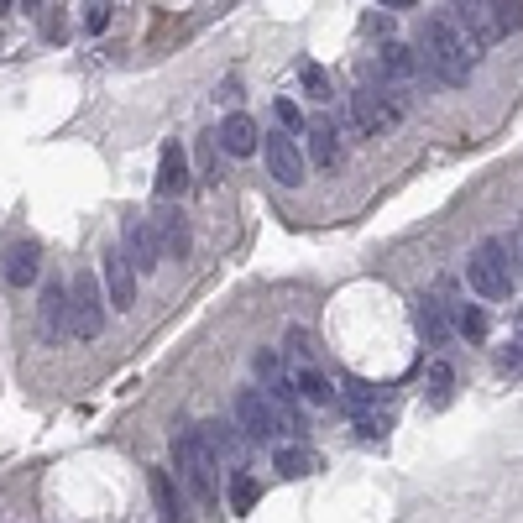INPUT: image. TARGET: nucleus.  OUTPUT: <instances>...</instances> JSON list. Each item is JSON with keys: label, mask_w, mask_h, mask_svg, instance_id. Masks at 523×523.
Returning a JSON list of instances; mask_svg holds the SVG:
<instances>
[{"label": "nucleus", "mask_w": 523, "mask_h": 523, "mask_svg": "<svg viewBox=\"0 0 523 523\" xmlns=\"http://www.w3.org/2000/svg\"><path fill=\"white\" fill-rule=\"evenodd\" d=\"M105 299L116 309H136V272H131V262L121 252L105 257Z\"/></svg>", "instance_id": "16"}, {"label": "nucleus", "mask_w": 523, "mask_h": 523, "mask_svg": "<svg viewBox=\"0 0 523 523\" xmlns=\"http://www.w3.org/2000/svg\"><path fill=\"white\" fill-rule=\"evenodd\" d=\"M419 53L414 48H403V42H382V53H377V74L382 79H393V84H408V79H414L419 74Z\"/></svg>", "instance_id": "18"}, {"label": "nucleus", "mask_w": 523, "mask_h": 523, "mask_svg": "<svg viewBox=\"0 0 523 523\" xmlns=\"http://www.w3.org/2000/svg\"><path fill=\"white\" fill-rule=\"evenodd\" d=\"M299 79H304V89H309L314 100H330V79H325V68H320V63H304V68H299Z\"/></svg>", "instance_id": "26"}, {"label": "nucleus", "mask_w": 523, "mask_h": 523, "mask_svg": "<svg viewBox=\"0 0 523 523\" xmlns=\"http://www.w3.org/2000/svg\"><path fill=\"white\" fill-rule=\"evenodd\" d=\"M346 414L356 419V429L367 440H382L393 429V414H388V403H382V393L372 388V382H361V377L346 382Z\"/></svg>", "instance_id": "7"}, {"label": "nucleus", "mask_w": 523, "mask_h": 523, "mask_svg": "<svg viewBox=\"0 0 523 523\" xmlns=\"http://www.w3.org/2000/svg\"><path fill=\"white\" fill-rule=\"evenodd\" d=\"M257 142H262V131H257L252 116H241V110H236V116H225V121H220V147L231 152V157H252Z\"/></svg>", "instance_id": "17"}, {"label": "nucleus", "mask_w": 523, "mask_h": 523, "mask_svg": "<svg viewBox=\"0 0 523 523\" xmlns=\"http://www.w3.org/2000/svg\"><path fill=\"white\" fill-rule=\"evenodd\" d=\"M152 236H157V246H163L168 257H178V262L189 257V220H184V210L163 204V210L152 215Z\"/></svg>", "instance_id": "13"}, {"label": "nucleus", "mask_w": 523, "mask_h": 523, "mask_svg": "<svg viewBox=\"0 0 523 523\" xmlns=\"http://www.w3.org/2000/svg\"><path fill=\"white\" fill-rule=\"evenodd\" d=\"M110 27V6H84V32H105Z\"/></svg>", "instance_id": "29"}, {"label": "nucleus", "mask_w": 523, "mask_h": 523, "mask_svg": "<svg viewBox=\"0 0 523 523\" xmlns=\"http://www.w3.org/2000/svg\"><path fill=\"white\" fill-rule=\"evenodd\" d=\"M476 53L471 42L456 32V21H424L419 27V63L435 74L440 84H450V89H461V84H471V74H476Z\"/></svg>", "instance_id": "1"}, {"label": "nucleus", "mask_w": 523, "mask_h": 523, "mask_svg": "<svg viewBox=\"0 0 523 523\" xmlns=\"http://www.w3.org/2000/svg\"><path fill=\"white\" fill-rule=\"evenodd\" d=\"M37 257H42V252H37V241H16L11 252H6V262H0L6 283H11V288H32V283H37V272H42Z\"/></svg>", "instance_id": "15"}, {"label": "nucleus", "mask_w": 523, "mask_h": 523, "mask_svg": "<svg viewBox=\"0 0 523 523\" xmlns=\"http://www.w3.org/2000/svg\"><path fill=\"white\" fill-rule=\"evenodd\" d=\"M173 461H178V471H184V482H189V492L199 497V503L204 508H220V482H215L220 461L210 456V445H204L199 429L173 435Z\"/></svg>", "instance_id": "4"}, {"label": "nucleus", "mask_w": 523, "mask_h": 523, "mask_svg": "<svg viewBox=\"0 0 523 523\" xmlns=\"http://www.w3.org/2000/svg\"><path fill=\"white\" fill-rule=\"evenodd\" d=\"M105 330V283H95V272H79L68 283V335L95 340Z\"/></svg>", "instance_id": "5"}, {"label": "nucleus", "mask_w": 523, "mask_h": 523, "mask_svg": "<svg viewBox=\"0 0 523 523\" xmlns=\"http://www.w3.org/2000/svg\"><path fill=\"white\" fill-rule=\"evenodd\" d=\"M450 388H456V372H450L445 361H435V367H429V408H445Z\"/></svg>", "instance_id": "24"}, {"label": "nucleus", "mask_w": 523, "mask_h": 523, "mask_svg": "<svg viewBox=\"0 0 523 523\" xmlns=\"http://www.w3.org/2000/svg\"><path fill=\"white\" fill-rule=\"evenodd\" d=\"M257 377H262V388H278V382H288L283 377V361L272 356V351H257Z\"/></svg>", "instance_id": "27"}, {"label": "nucleus", "mask_w": 523, "mask_h": 523, "mask_svg": "<svg viewBox=\"0 0 523 523\" xmlns=\"http://www.w3.org/2000/svg\"><path fill=\"white\" fill-rule=\"evenodd\" d=\"M351 121H356L361 136H382V131L398 121V110L382 100L372 84H361V89H351Z\"/></svg>", "instance_id": "9"}, {"label": "nucleus", "mask_w": 523, "mask_h": 523, "mask_svg": "<svg viewBox=\"0 0 523 523\" xmlns=\"http://www.w3.org/2000/svg\"><path fill=\"white\" fill-rule=\"evenodd\" d=\"M236 429H241L246 440H257V445H272V440H278L288 424H283V414H278V408H272V398H267V393L246 388V393L236 398Z\"/></svg>", "instance_id": "6"}, {"label": "nucleus", "mask_w": 523, "mask_h": 523, "mask_svg": "<svg viewBox=\"0 0 523 523\" xmlns=\"http://www.w3.org/2000/svg\"><path fill=\"white\" fill-rule=\"evenodd\" d=\"M445 309H450V304H445V299H435V293H424L419 309H414L419 335L429 340V346H445V340H450V314H445Z\"/></svg>", "instance_id": "19"}, {"label": "nucleus", "mask_w": 523, "mask_h": 523, "mask_svg": "<svg viewBox=\"0 0 523 523\" xmlns=\"http://www.w3.org/2000/svg\"><path fill=\"white\" fill-rule=\"evenodd\" d=\"M262 152H267V168H272V178H278L283 189H299L304 184V152H299V142H293L288 131H267L262 136Z\"/></svg>", "instance_id": "8"}, {"label": "nucleus", "mask_w": 523, "mask_h": 523, "mask_svg": "<svg viewBox=\"0 0 523 523\" xmlns=\"http://www.w3.org/2000/svg\"><path fill=\"white\" fill-rule=\"evenodd\" d=\"M497 372H503V377H523V346H518V340L497 356Z\"/></svg>", "instance_id": "28"}, {"label": "nucleus", "mask_w": 523, "mask_h": 523, "mask_svg": "<svg viewBox=\"0 0 523 523\" xmlns=\"http://www.w3.org/2000/svg\"><path fill=\"white\" fill-rule=\"evenodd\" d=\"M37 330L42 340H58L68 330V288L53 278V283H42V299H37Z\"/></svg>", "instance_id": "12"}, {"label": "nucleus", "mask_w": 523, "mask_h": 523, "mask_svg": "<svg viewBox=\"0 0 523 523\" xmlns=\"http://www.w3.org/2000/svg\"><path fill=\"white\" fill-rule=\"evenodd\" d=\"M518 252L508 241H482L476 252L466 257V283L476 299H492V304H503L513 299V288H518Z\"/></svg>", "instance_id": "2"}, {"label": "nucleus", "mask_w": 523, "mask_h": 523, "mask_svg": "<svg viewBox=\"0 0 523 523\" xmlns=\"http://www.w3.org/2000/svg\"><path fill=\"white\" fill-rule=\"evenodd\" d=\"M518 346H523V335H518Z\"/></svg>", "instance_id": "31"}, {"label": "nucleus", "mask_w": 523, "mask_h": 523, "mask_svg": "<svg viewBox=\"0 0 523 523\" xmlns=\"http://www.w3.org/2000/svg\"><path fill=\"white\" fill-rule=\"evenodd\" d=\"M121 257L131 262L136 278H147V272L157 267L163 246H157V236H152V220H126V252H121Z\"/></svg>", "instance_id": "11"}, {"label": "nucleus", "mask_w": 523, "mask_h": 523, "mask_svg": "<svg viewBox=\"0 0 523 523\" xmlns=\"http://www.w3.org/2000/svg\"><path fill=\"white\" fill-rule=\"evenodd\" d=\"M147 487H152V503H157V513H163V523H178V492H173V476L168 471H152L147 476Z\"/></svg>", "instance_id": "21"}, {"label": "nucleus", "mask_w": 523, "mask_h": 523, "mask_svg": "<svg viewBox=\"0 0 523 523\" xmlns=\"http://www.w3.org/2000/svg\"><path fill=\"white\" fill-rule=\"evenodd\" d=\"M293 393H304L314 408L335 403V388H330V377H325L320 367H314V361H309V367H293Z\"/></svg>", "instance_id": "20"}, {"label": "nucleus", "mask_w": 523, "mask_h": 523, "mask_svg": "<svg viewBox=\"0 0 523 523\" xmlns=\"http://www.w3.org/2000/svg\"><path fill=\"white\" fill-rule=\"evenodd\" d=\"M523 27V6L518 0H461L456 6V32L471 42L476 53L487 48V42H503Z\"/></svg>", "instance_id": "3"}, {"label": "nucleus", "mask_w": 523, "mask_h": 523, "mask_svg": "<svg viewBox=\"0 0 523 523\" xmlns=\"http://www.w3.org/2000/svg\"><path fill=\"white\" fill-rule=\"evenodd\" d=\"M304 142H309V163H314V168H335V163H340V131H335V121L314 116V121L304 126Z\"/></svg>", "instance_id": "14"}, {"label": "nucleus", "mask_w": 523, "mask_h": 523, "mask_svg": "<svg viewBox=\"0 0 523 523\" xmlns=\"http://www.w3.org/2000/svg\"><path fill=\"white\" fill-rule=\"evenodd\" d=\"M257 497H262L257 476H252V471H236V476H231V508H236V513H252Z\"/></svg>", "instance_id": "22"}, {"label": "nucleus", "mask_w": 523, "mask_h": 523, "mask_svg": "<svg viewBox=\"0 0 523 523\" xmlns=\"http://www.w3.org/2000/svg\"><path fill=\"white\" fill-rule=\"evenodd\" d=\"M272 466H278L283 476H304L314 466V456H309L304 445H278V450H272Z\"/></svg>", "instance_id": "23"}, {"label": "nucleus", "mask_w": 523, "mask_h": 523, "mask_svg": "<svg viewBox=\"0 0 523 523\" xmlns=\"http://www.w3.org/2000/svg\"><path fill=\"white\" fill-rule=\"evenodd\" d=\"M278 121H283L288 131H299V126H304V110L293 105V100H278Z\"/></svg>", "instance_id": "30"}, {"label": "nucleus", "mask_w": 523, "mask_h": 523, "mask_svg": "<svg viewBox=\"0 0 523 523\" xmlns=\"http://www.w3.org/2000/svg\"><path fill=\"white\" fill-rule=\"evenodd\" d=\"M456 330H461L466 340H487V314L476 309V304H461V309H456Z\"/></svg>", "instance_id": "25"}, {"label": "nucleus", "mask_w": 523, "mask_h": 523, "mask_svg": "<svg viewBox=\"0 0 523 523\" xmlns=\"http://www.w3.org/2000/svg\"><path fill=\"white\" fill-rule=\"evenodd\" d=\"M152 189H157V199H163V204L189 189V152L178 147V142H168L163 157H157V178H152Z\"/></svg>", "instance_id": "10"}]
</instances>
